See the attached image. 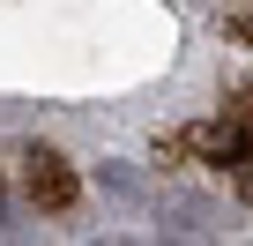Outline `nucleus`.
<instances>
[{"label":"nucleus","mask_w":253,"mask_h":246,"mask_svg":"<svg viewBox=\"0 0 253 246\" xmlns=\"http://www.w3.org/2000/svg\"><path fill=\"white\" fill-rule=\"evenodd\" d=\"M23 194L38 201V209H75V194H82V179L52 157V149H30L23 157Z\"/></svg>","instance_id":"obj_1"},{"label":"nucleus","mask_w":253,"mask_h":246,"mask_svg":"<svg viewBox=\"0 0 253 246\" xmlns=\"http://www.w3.org/2000/svg\"><path fill=\"white\" fill-rule=\"evenodd\" d=\"M171 149H194V157H209V164H238V157H246V127H238V119H201V127H186L179 142L157 149V164H164Z\"/></svg>","instance_id":"obj_2"},{"label":"nucleus","mask_w":253,"mask_h":246,"mask_svg":"<svg viewBox=\"0 0 253 246\" xmlns=\"http://www.w3.org/2000/svg\"><path fill=\"white\" fill-rule=\"evenodd\" d=\"M231 172H238V194H246V201H253V149H246V157H238V164H231Z\"/></svg>","instance_id":"obj_3"}]
</instances>
